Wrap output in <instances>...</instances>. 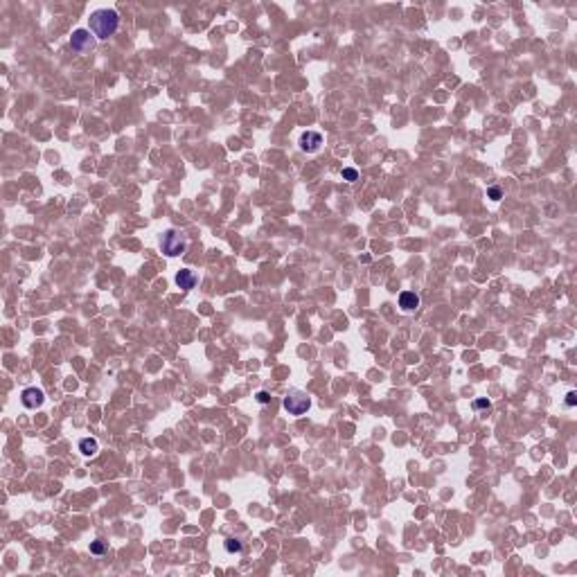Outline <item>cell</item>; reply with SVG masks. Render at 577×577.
I'll list each match as a JSON object with an SVG mask.
<instances>
[{"label":"cell","mask_w":577,"mask_h":577,"mask_svg":"<svg viewBox=\"0 0 577 577\" xmlns=\"http://www.w3.org/2000/svg\"><path fill=\"white\" fill-rule=\"evenodd\" d=\"M97 440L95 437H84V440H79V451H81L84 456H95L97 454Z\"/></svg>","instance_id":"obj_9"},{"label":"cell","mask_w":577,"mask_h":577,"mask_svg":"<svg viewBox=\"0 0 577 577\" xmlns=\"http://www.w3.org/2000/svg\"><path fill=\"white\" fill-rule=\"evenodd\" d=\"M575 404H577V395H575L573 390H570L568 395H566V406H568V408H573Z\"/></svg>","instance_id":"obj_16"},{"label":"cell","mask_w":577,"mask_h":577,"mask_svg":"<svg viewBox=\"0 0 577 577\" xmlns=\"http://www.w3.org/2000/svg\"><path fill=\"white\" fill-rule=\"evenodd\" d=\"M311 406V399L307 397V392L302 390H291L288 395L284 397V410L288 413V415H305L307 410H309Z\"/></svg>","instance_id":"obj_2"},{"label":"cell","mask_w":577,"mask_h":577,"mask_svg":"<svg viewBox=\"0 0 577 577\" xmlns=\"http://www.w3.org/2000/svg\"><path fill=\"white\" fill-rule=\"evenodd\" d=\"M487 196H489L491 201H501L503 192H501V187H489V190H487Z\"/></svg>","instance_id":"obj_13"},{"label":"cell","mask_w":577,"mask_h":577,"mask_svg":"<svg viewBox=\"0 0 577 577\" xmlns=\"http://www.w3.org/2000/svg\"><path fill=\"white\" fill-rule=\"evenodd\" d=\"M399 307L404 311H415L417 307H420V298H417V293L413 291H401L399 293Z\"/></svg>","instance_id":"obj_8"},{"label":"cell","mask_w":577,"mask_h":577,"mask_svg":"<svg viewBox=\"0 0 577 577\" xmlns=\"http://www.w3.org/2000/svg\"><path fill=\"white\" fill-rule=\"evenodd\" d=\"M320 144H322V136H320V133H316V131L302 133V138H300V149H302V151L313 153V151H318V149H320Z\"/></svg>","instance_id":"obj_6"},{"label":"cell","mask_w":577,"mask_h":577,"mask_svg":"<svg viewBox=\"0 0 577 577\" xmlns=\"http://www.w3.org/2000/svg\"><path fill=\"white\" fill-rule=\"evenodd\" d=\"M341 174H343V178H345L347 183H354L356 178H359V172H356L354 167H345V169H343Z\"/></svg>","instance_id":"obj_11"},{"label":"cell","mask_w":577,"mask_h":577,"mask_svg":"<svg viewBox=\"0 0 577 577\" xmlns=\"http://www.w3.org/2000/svg\"><path fill=\"white\" fill-rule=\"evenodd\" d=\"M196 282H198L196 273L190 271V268H181V271L176 273V284H178V288H183V291H190V288H194V286H196Z\"/></svg>","instance_id":"obj_7"},{"label":"cell","mask_w":577,"mask_h":577,"mask_svg":"<svg viewBox=\"0 0 577 577\" xmlns=\"http://www.w3.org/2000/svg\"><path fill=\"white\" fill-rule=\"evenodd\" d=\"M241 548H243V544L239 539H226V550H228V553H241Z\"/></svg>","instance_id":"obj_10"},{"label":"cell","mask_w":577,"mask_h":577,"mask_svg":"<svg viewBox=\"0 0 577 577\" xmlns=\"http://www.w3.org/2000/svg\"><path fill=\"white\" fill-rule=\"evenodd\" d=\"M489 406H491L489 399H476V401H474V408H476V410H487Z\"/></svg>","instance_id":"obj_14"},{"label":"cell","mask_w":577,"mask_h":577,"mask_svg":"<svg viewBox=\"0 0 577 577\" xmlns=\"http://www.w3.org/2000/svg\"><path fill=\"white\" fill-rule=\"evenodd\" d=\"M91 553H93V555H102V553H106V544H104L102 539L93 541V544H91Z\"/></svg>","instance_id":"obj_12"},{"label":"cell","mask_w":577,"mask_h":577,"mask_svg":"<svg viewBox=\"0 0 577 577\" xmlns=\"http://www.w3.org/2000/svg\"><path fill=\"white\" fill-rule=\"evenodd\" d=\"M91 32L93 36H97L99 41H104V38L113 36V34L117 32V27H120V16H117L115 9H97V12L91 14Z\"/></svg>","instance_id":"obj_1"},{"label":"cell","mask_w":577,"mask_h":577,"mask_svg":"<svg viewBox=\"0 0 577 577\" xmlns=\"http://www.w3.org/2000/svg\"><path fill=\"white\" fill-rule=\"evenodd\" d=\"M257 401H260V404H268V401H271V395H268L266 390H260L257 392Z\"/></svg>","instance_id":"obj_15"},{"label":"cell","mask_w":577,"mask_h":577,"mask_svg":"<svg viewBox=\"0 0 577 577\" xmlns=\"http://www.w3.org/2000/svg\"><path fill=\"white\" fill-rule=\"evenodd\" d=\"M160 248L167 257H178L185 253V239L178 230H167L160 239Z\"/></svg>","instance_id":"obj_3"},{"label":"cell","mask_w":577,"mask_h":577,"mask_svg":"<svg viewBox=\"0 0 577 577\" xmlns=\"http://www.w3.org/2000/svg\"><path fill=\"white\" fill-rule=\"evenodd\" d=\"M43 399H46V395H43V390H38V388H25L23 395H21V401L25 408L34 410L38 408V406L43 404Z\"/></svg>","instance_id":"obj_5"},{"label":"cell","mask_w":577,"mask_h":577,"mask_svg":"<svg viewBox=\"0 0 577 577\" xmlns=\"http://www.w3.org/2000/svg\"><path fill=\"white\" fill-rule=\"evenodd\" d=\"M93 32L91 29H74L70 36V48L77 50V52H84V50L93 48Z\"/></svg>","instance_id":"obj_4"}]
</instances>
